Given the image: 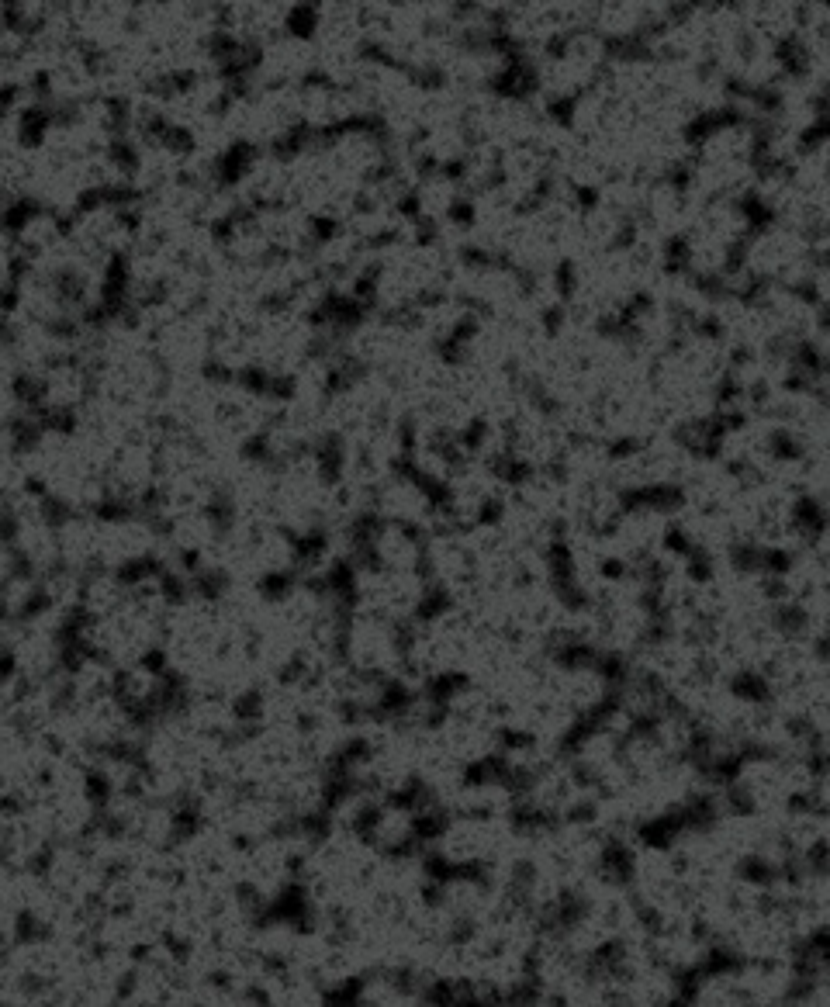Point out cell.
Returning <instances> with one entry per match:
<instances>
[{
    "label": "cell",
    "mask_w": 830,
    "mask_h": 1007,
    "mask_svg": "<svg viewBox=\"0 0 830 1007\" xmlns=\"http://www.w3.org/2000/svg\"><path fill=\"white\" fill-rule=\"evenodd\" d=\"M322 25V4H288L284 35L294 42H312Z\"/></svg>",
    "instance_id": "obj_1"
}]
</instances>
